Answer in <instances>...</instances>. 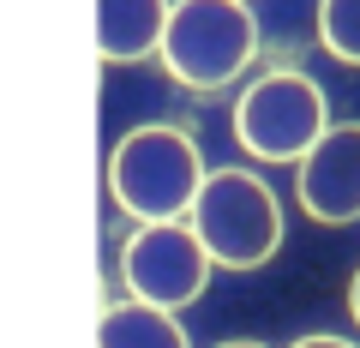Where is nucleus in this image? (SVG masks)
<instances>
[{"mask_svg": "<svg viewBox=\"0 0 360 348\" xmlns=\"http://www.w3.org/2000/svg\"><path fill=\"white\" fill-rule=\"evenodd\" d=\"M295 348H354V342H348V336H300Z\"/></svg>", "mask_w": 360, "mask_h": 348, "instance_id": "obj_10", "label": "nucleus"}, {"mask_svg": "<svg viewBox=\"0 0 360 348\" xmlns=\"http://www.w3.org/2000/svg\"><path fill=\"white\" fill-rule=\"evenodd\" d=\"M295 193L300 210L324 228H342V222H360V120L348 127H324L319 144L300 156Z\"/></svg>", "mask_w": 360, "mask_h": 348, "instance_id": "obj_6", "label": "nucleus"}, {"mask_svg": "<svg viewBox=\"0 0 360 348\" xmlns=\"http://www.w3.org/2000/svg\"><path fill=\"white\" fill-rule=\"evenodd\" d=\"M210 252L198 246V234L186 222H139L120 246V283L132 300H150V307H193L210 288Z\"/></svg>", "mask_w": 360, "mask_h": 348, "instance_id": "obj_5", "label": "nucleus"}, {"mask_svg": "<svg viewBox=\"0 0 360 348\" xmlns=\"http://www.w3.org/2000/svg\"><path fill=\"white\" fill-rule=\"evenodd\" d=\"M156 60L168 66L174 84L210 96L229 91L234 78L258 60V18L246 0H174L168 6Z\"/></svg>", "mask_w": 360, "mask_h": 348, "instance_id": "obj_2", "label": "nucleus"}, {"mask_svg": "<svg viewBox=\"0 0 360 348\" xmlns=\"http://www.w3.org/2000/svg\"><path fill=\"white\" fill-rule=\"evenodd\" d=\"M205 174L210 168L198 156V138L174 120H144L108 150V198L132 222H186Z\"/></svg>", "mask_w": 360, "mask_h": 348, "instance_id": "obj_1", "label": "nucleus"}, {"mask_svg": "<svg viewBox=\"0 0 360 348\" xmlns=\"http://www.w3.org/2000/svg\"><path fill=\"white\" fill-rule=\"evenodd\" d=\"M217 348H264V342H217Z\"/></svg>", "mask_w": 360, "mask_h": 348, "instance_id": "obj_12", "label": "nucleus"}, {"mask_svg": "<svg viewBox=\"0 0 360 348\" xmlns=\"http://www.w3.org/2000/svg\"><path fill=\"white\" fill-rule=\"evenodd\" d=\"M330 127V108L324 91L295 66H270L234 103V138L246 156L258 162H300V156L319 144V132Z\"/></svg>", "mask_w": 360, "mask_h": 348, "instance_id": "obj_4", "label": "nucleus"}, {"mask_svg": "<svg viewBox=\"0 0 360 348\" xmlns=\"http://www.w3.org/2000/svg\"><path fill=\"white\" fill-rule=\"evenodd\" d=\"M348 312H354V324H360V271H354V283H348Z\"/></svg>", "mask_w": 360, "mask_h": 348, "instance_id": "obj_11", "label": "nucleus"}, {"mask_svg": "<svg viewBox=\"0 0 360 348\" xmlns=\"http://www.w3.org/2000/svg\"><path fill=\"white\" fill-rule=\"evenodd\" d=\"M174 0H96V54L108 66L150 60Z\"/></svg>", "mask_w": 360, "mask_h": 348, "instance_id": "obj_7", "label": "nucleus"}, {"mask_svg": "<svg viewBox=\"0 0 360 348\" xmlns=\"http://www.w3.org/2000/svg\"><path fill=\"white\" fill-rule=\"evenodd\" d=\"M96 348H193L180 318L168 307H150V300H115L96 324Z\"/></svg>", "mask_w": 360, "mask_h": 348, "instance_id": "obj_8", "label": "nucleus"}, {"mask_svg": "<svg viewBox=\"0 0 360 348\" xmlns=\"http://www.w3.org/2000/svg\"><path fill=\"white\" fill-rule=\"evenodd\" d=\"M186 228L198 234L210 264H222V271H258L283 246V205H276V193L258 181L252 168H217L198 186L193 210H186Z\"/></svg>", "mask_w": 360, "mask_h": 348, "instance_id": "obj_3", "label": "nucleus"}, {"mask_svg": "<svg viewBox=\"0 0 360 348\" xmlns=\"http://www.w3.org/2000/svg\"><path fill=\"white\" fill-rule=\"evenodd\" d=\"M319 42L342 66H360V0H319Z\"/></svg>", "mask_w": 360, "mask_h": 348, "instance_id": "obj_9", "label": "nucleus"}]
</instances>
